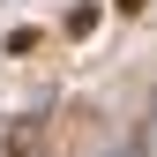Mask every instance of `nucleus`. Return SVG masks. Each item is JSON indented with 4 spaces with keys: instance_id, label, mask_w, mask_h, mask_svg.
I'll return each mask as SVG.
<instances>
[{
    "instance_id": "f257e3e1",
    "label": "nucleus",
    "mask_w": 157,
    "mask_h": 157,
    "mask_svg": "<svg viewBox=\"0 0 157 157\" xmlns=\"http://www.w3.org/2000/svg\"><path fill=\"white\" fill-rule=\"evenodd\" d=\"M120 8H142V0H120Z\"/></svg>"
}]
</instances>
